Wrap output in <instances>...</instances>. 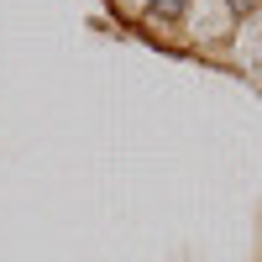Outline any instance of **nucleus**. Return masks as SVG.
<instances>
[{
	"mask_svg": "<svg viewBox=\"0 0 262 262\" xmlns=\"http://www.w3.org/2000/svg\"><path fill=\"white\" fill-rule=\"evenodd\" d=\"M152 11H158V16H179L184 0H152Z\"/></svg>",
	"mask_w": 262,
	"mask_h": 262,
	"instance_id": "f257e3e1",
	"label": "nucleus"
},
{
	"mask_svg": "<svg viewBox=\"0 0 262 262\" xmlns=\"http://www.w3.org/2000/svg\"><path fill=\"white\" fill-rule=\"evenodd\" d=\"M226 6H231V11H242V16H247V11L257 6V0H226Z\"/></svg>",
	"mask_w": 262,
	"mask_h": 262,
	"instance_id": "f03ea898",
	"label": "nucleus"
}]
</instances>
